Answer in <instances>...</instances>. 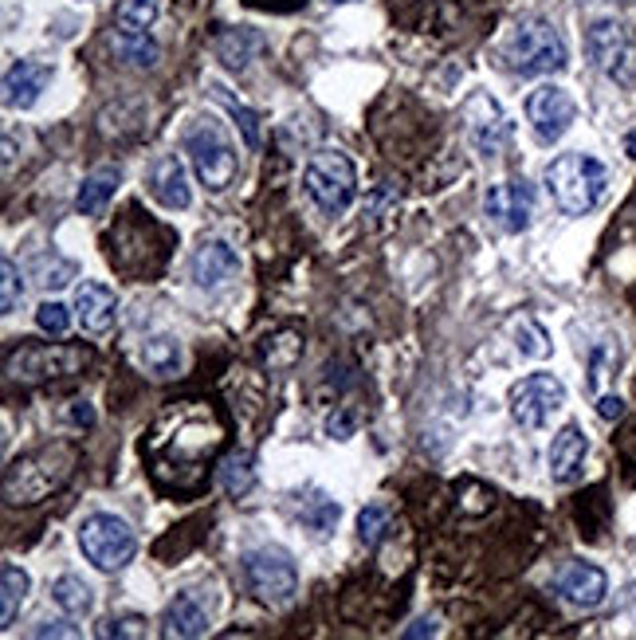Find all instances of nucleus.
<instances>
[{
	"mask_svg": "<svg viewBox=\"0 0 636 640\" xmlns=\"http://www.w3.org/2000/svg\"><path fill=\"white\" fill-rule=\"evenodd\" d=\"M75 464H79V448L72 441L44 444V448L20 456L4 471V496H9V503H40L72 479Z\"/></svg>",
	"mask_w": 636,
	"mask_h": 640,
	"instance_id": "f257e3e1",
	"label": "nucleus"
},
{
	"mask_svg": "<svg viewBox=\"0 0 636 640\" xmlns=\"http://www.w3.org/2000/svg\"><path fill=\"white\" fill-rule=\"evenodd\" d=\"M610 170L590 154H562L547 165V193L565 217H585L601 205Z\"/></svg>",
	"mask_w": 636,
	"mask_h": 640,
	"instance_id": "f03ea898",
	"label": "nucleus"
},
{
	"mask_svg": "<svg viewBox=\"0 0 636 640\" xmlns=\"http://www.w3.org/2000/svg\"><path fill=\"white\" fill-rule=\"evenodd\" d=\"M185 154L208 193H225L236 181V170H240L233 138L225 134V127H220L216 118H201L197 127H188Z\"/></svg>",
	"mask_w": 636,
	"mask_h": 640,
	"instance_id": "7ed1b4c3",
	"label": "nucleus"
},
{
	"mask_svg": "<svg viewBox=\"0 0 636 640\" xmlns=\"http://www.w3.org/2000/svg\"><path fill=\"white\" fill-rule=\"evenodd\" d=\"M503 59L519 75H554L570 64V52H565V40L558 36L554 24L522 20L511 32V40H507V47H503Z\"/></svg>",
	"mask_w": 636,
	"mask_h": 640,
	"instance_id": "20e7f679",
	"label": "nucleus"
},
{
	"mask_svg": "<svg viewBox=\"0 0 636 640\" xmlns=\"http://www.w3.org/2000/svg\"><path fill=\"white\" fill-rule=\"evenodd\" d=\"M303 185H306V197L323 208L326 217H342L354 205L358 173H354V162L346 154H338V150H319L306 162Z\"/></svg>",
	"mask_w": 636,
	"mask_h": 640,
	"instance_id": "39448f33",
	"label": "nucleus"
},
{
	"mask_svg": "<svg viewBox=\"0 0 636 640\" xmlns=\"http://www.w3.org/2000/svg\"><path fill=\"white\" fill-rule=\"evenodd\" d=\"M79 551L95 570L115 574V570H122L138 554V539L118 514L99 511V514H87L79 523Z\"/></svg>",
	"mask_w": 636,
	"mask_h": 640,
	"instance_id": "423d86ee",
	"label": "nucleus"
},
{
	"mask_svg": "<svg viewBox=\"0 0 636 640\" xmlns=\"http://www.w3.org/2000/svg\"><path fill=\"white\" fill-rule=\"evenodd\" d=\"M90 361V350L83 346H60V343H28L9 354V378L24 381V386H40V381L72 378Z\"/></svg>",
	"mask_w": 636,
	"mask_h": 640,
	"instance_id": "0eeeda50",
	"label": "nucleus"
},
{
	"mask_svg": "<svg viewBox=\"0 0 636 640\" xmlns=\"http://www.w3.org/2000/svg\"><path fill=\"white\" fill-rule=\"evenodd\" d=\"M244 582L263 605H288L299 589V570L288 551L279 546H260L244 554Z\"/></svg>",
	"mask_w": 636,
	"mask_h": 640,
	"instance_id": "6e6552de",
	"label": "nucleus"
},
{
	"mask_svg": "<svg viewBox=\"0 0 636 640\" xmlns=\"http://www.w3.org/2000/svg\"><path fill=\"white\" fill-rule=\"evenodd\" d=\"M565 405V386L554 373H530L511 386V416L522 429H547L554 413Z\"/></svg>",
	"mask_w": 636,
	"mask_h": 640,
	"instance_id": "1a4fd4ad",
	"label": "nucleus"
},
{
	"mask_svg": "<svg viewBox=\"0 0 636 640\" xmlns=\"http://www.w3.org/2000/svg\"><path fill=\"white\" fill-rule=\"evenodd\" d=\"M585 52H590L593 67L601 75H610L613 83H633V36L617 20H593L590 32H585Z\"/></svg>",
	"mask_w": 636,
	"mask_h": 640,
	"instance_id": "9d476101",
	"label": "nucleus"
},
{
	"mask_svg": "<svg viewBox=\"0 0 636 640\" xmlns=\"http://www.w3.org/2000/svg\"><path fill=\"white\" fill-rule=\"evenodd\" d=\"M578 118V102L565 87H554V83H542V87L530 90L527 99V122L535 127L538 142H558L565 130L574 127Z\"/></svg>",
	"mask_w": 636,
	"mask_h": 640,
	"instance_id": "9b49d317",
	"label": "nucleus"
},
{
	"mask_svg": "<svg viewBox=\"0 0 636 640\" xmlns=\"http://www.w3.org/2000/svg\"><path fill=\"white\" fill-rule=\"evenodd\" d=\"M484 213L492 225H499L503 232H527L530 217H535V189L527 177L499 181L484 193Z\"/></svg>",
	"mask_w": 636,
	"mask_h": 640,
	"instance_id": "f8f14e48",
	"label": "nucleus"
},
{
	"mask_svg": "<svg viewBox=\"0 0 636 640\" xmlns=\"http://www.w3.org/2000/svg\"><path fill=\"white\" fill-rule=\"evenodd\" d=\"M558 594H562L565 605L574 609H597L610 594V577L605 570L593 566V562H570V566L558 574Z\"/></svg>",
	"mask_w": 636,
	"mask_h": 640,
	"instance_id": "ddd939ff",
	"label": "nucleus"
},
{
	"mask_svg": "<svg viewBox=\"0 0 636 640\" xmlns=\"http://www.w3.org/2000/svg\"><path fill=\"white\" fill-rule=\"evenodd\" d=\"M464 118H467V138L475 142V150L484 158L499 154L503 138H507V118H503L499 102L492 95H472L464 107Z\"/></svg>",
	"mask_w": 636,
	"mask_h": 640,
	"instance_id": "4468645a",
	"label": "nucleus"
},
{
	"mask_svg": "<svg viewBox=\"0 0 636 640\" xmlns=\"http://www.w3.org/2000/svg\"><path fill=\"white\" fill-rule=\"evenodd\" d=\"M55 67L44 59H17V64L4 72V107L9 110H28L36 107L44 87L52 83Z\"/></svg>",
	"mask_w": 636,
	"mask_h": 640,
	"instance_id": "2eb2a0df",
	"label": "nucleus"
},
{
	"mask_svg": "<svg viewBox=\"0 0 636 640\" xmlns=\"http://www.w3.org/2000/svg\"><path fill=\"white\" fill-rule=\"evenodd\" d=\"M118 318V299L110 288L87 280L75 288V323L83 326L87 334H107Z\"/></svg>",
	"mask_w": 636,
	"mask_h": 640,
	"instance_id": "dca6fc26",
	"label": "nucleus"
},
{
	"mask_svg": "<svg viewBox=\"0 0 636 640\" xmlns=\"http://www.w3.org/2000/svg\"><path fill=\"white\" fill-rule=\"evenodd\" d=\"M585 452H590L585 433L578 424H565L562 433L554 436V444H550V476H554V484H574L582 476Z\"/></svg>",
	"mask_w": 636,
	"mask_h": 640,
	"instance_id": "f3484780",
	"label": "nucleus"
},
{
	"mask_svg": "<svg viewBox=\"0 0 636 640\" xmlns=\"http://www.w3.org/2000/svg\"><path fill=\"white\" fill-rule=\"evenodd\" d=\"M150 193H153V200H158V205L173 208V213H181V208L193 205L185 165H181L177 158H162V162H153V170H150Z\"/></svg>",
	"mask_w": 636,
	"mask_h": 640,
	"instance_id": "a211bd4d",
	"label": "nucleus"
},
{
	"mask_svg": "<svg viewBox=\"0 0 636 640\" xmlns=\"http://www.w3.org/2000/svg\"><path fill=\"white\" fill-rule=\"evenodd\" d=\"M240 271V256L228 248L225 240H208L197 256H193V280L197 288H220Z\"/></svg>",
	"mask_w": 636,
	"mask_h": 640,
	"instance_id": "6ab92c4d",
	"label": "nucleus"
},
{
	"mask_svg": "<svg viewBox=\"0 0 636 640\" xmlns=\"http://www.w3.org/2000/svg\"><path fill=\"white\" fill-rule=\"evenodd\" d=\"M165 637H201L208 632V609L197 594H177L170 605H165Z\"/></svg>",
	"mask_w": 636,
	"mask_h": 640,
	"instance_id": "aec40b11",
	"label": "nucleus"
},
{
	"mask_svg": "<svg viewBox=\"0 0 636 640\" xmlns=\"http://www.w3.org/2000/svg\"><path fill=\"white\" fill-rule=\"evenodd\" d=\"M118 181H122V173L115 170V165H103V170L87 173L79 185V197H75V208H79L83 217H95V213H103L107 208V200L118 193Z\"/></svg>",
	"mask_w": 636,
	"mask_h": 640,
	"instance_id": "412c9836",
	"label": "nucleus"
},
{
	"mask_svg": "<svg viewBox=\"0 0 636 640\" xmlns=\"http://www.w3.org/2000/svg\"><path fill=\"white\" fill-rule=\"evenodd\" d=\"M142 366L153 378H173L181 370V343L173 334H153L142 343Z\"/></svg>",
	"mask_w": 636,
	"mask_h": 640,
	"instance_id": "4be33fe9",
	"label": "nucleus"
},
{
	"mask_svg": "<svg viewBox=\"0 0 636 640\" xmlns=\"http://www.w3.org/2000/svg\"><path fill=\"white\" fill-rule=\"evenodd\" d=\"M162 12V0H118L115 24L122 36H145Z\"/></svg>",
	"mask_w": 636,
	"mask_h": 640,
	"instance_id": "5701e85b",
	"label": "nucleus"
},
{
	"mask_svg": "<svg viewBox=\"0 0 636 640\" xmlns=\"http://www.w3.org/2000/svg\"><path fill=\"white\" fill-rule=\"evenodd\" d=\"M28 574L17 566V562H4V570H0V625H12L20 614V605H24L28 597Z\"/></svg>",
	"mask_w": 636,
	"mask_h": 640,
	"instance_id": "b1692460",
	"label": "nucleus"
},
{
	"mask_svg": "<svg viewBox=\"0 0 636 640\" xmlns=\"http://www.w3.org/2000/svg\"><path fill=\"white\" fill-rule=\"evenodd\" d=\"M52 601L60 605L67 617H87L90 605H95V594H90V586L83 582V577L63 574L60 582L52 586Z\"/></svg>",
	"mask_w": 636,
	"mask_h": 640,
	"instance_id": "393cba45",
	"label": "nucleus"
},
{
	"mask_svg": "<svg viewBox=\"0 0 636 640\" xmlns=\"http://www.w3.org/2000/svg\"><path fill=\"white\" fill-rule=\"evenodd\" d=\"M220 487H225L228 496H248L251 487H256V464H251V452L236 448L233 456L220 464Z\"/></svg>",
	"mask_w": 636,
	"mask_h": 640,
	"instance_id": "a878e982",
	"label": "nucleus"
},
{
	"mask_svg": "<svg viewBox=\"0 0 636 640\" xmlns=\"http://www.w3.org/2000/svg\"><path fill=\"white\" fill-rule=\"evenodd\" d=\"M511 338L519 346L522 358H550V334L535 323V318H515Z\"/></svg>",
	"mask_w": 636,
	"mask_h": 640,
	"instance_id": "bb28decb",
	"label": "nucleus"
},
{
	"mask_svg": "<svg viewBox=\"0 0 636 640\" xmlns=\"http://www.w3.org/2000/svg\"><path fill=\"white\" fill-rule=\"evenodd\" d=\"M213 90H216V99L228 107V115L236 118V127L244 130V142H248V150H256V145H260V118H256V110H248L244 102H236L233 95H228V87H220V83H213Z\"/></svg>",
	"mask_w": 636,
	"mask_h": 640,
	"instance_id": "cd10ccee",
	"label": "nucleus"
},
{
	"mask_svg": "<svg viewBox=\"0 0 636 640\" xmlns=\"http://www.w3.org/2000/svg\"><path fill=\"white\" fill-rule=\"evenodd\" d=\"M338 514H342V507L334 503V499H326V496H311L306 499V507L299 511V519H303L311 531H319V534H326L334 523H338Z\"/></svg>",
	"mask_w": 636,
	"mask_h": 640,
	"instance_id": "c85d7f7f",
	"label": "nucleus"
},
{
	"mask_svg": "<svg viewBox=\"0 0 636 640\" xmlns=\"http://www.w3.org/2000/svg\"><path fill=\"white\" fill-rule=\"evenodd\" d=\"M115 47H118V52H122L134 67H153V64H158V44H153L150 36H122V32H118Z\"/></svg>",
	"mask_w": 636,
	"mask_h": 640,
	"instance_id": "c756f323",
	"label": "nucleus"
},
{
	"mask_svg": "<svg viewBox=\"0 0 636 640\" xmlns=\"http://www.w3.org/2000/svg\"><path fill=\"white\" fill-rule=\"evenodd\" d=\"M386 527H389V507L386 503H369L366 511L358 514V539L366 542V546H377L381 534H386Z\"/></svg>",
	"mask_w": 636,
	"mask_h": 640,
	"instance_id": "7c9ffc66",
	"label": "nucleus"
},
{
	"mask_svg": "<svg viewBox=\"0 0 636 640\" xmlns=\"http://www.w3.org/2000/svg\"><path fill=\"white\" fill-rule=\"evenodd\" d=\"M0 311H4V315H12V311H17V303H20V295H24V283H20V271H17V263L9 260V256H4V260H0Z\"/></svg>",
	"mask_w": 636,
	"mask_h": 640,
	"instance_id": "2f4dec72",
	"label": "nucleus"
},
{
	"mask_svg": "<svg viewBox=\"0 0 636 640\" xmlns=\"http://www.w3.org/2000/svg\"><path fill=\"white\" fill-rule=\"evenodd\" d=\"M36 326L44 334H67V326H72V315H67V307L63 303H55V299H47V303H40V311H36Z\"/></svg>",
	"mask_w": 636,
	"mask_h": 640,
	"instance_id": "473e14b6",
	"label": "nucleus"
},
{
	"mask_svg": "<svg viewBox=\"0 0 636 640\" xmlns=\"http://www.w3.org/2000/svg\"><path fill=\"white\" fill-rule=\"evenodd\" d=\"M99 637H145V621L142 617H110Z\"/></svg>",
	"mask_w": 636,
	"mask_h": 640,
	"instance_id": "72a5a7b5",
	"label": "nucleus"
},
{
	"mask_svg": "<svg viewBox=\"0 0 636 640\" xmlns=\"http://www.w3.org/2000/svg\"><path fill=\"white\" fill-rule=\"evenodd\" d=\"M597 413L605 416V421H617V416L625 413V401L613 398V393H610V398H601V401H597Z\"/></svg>",
	"mask_w": 636,
	"mask_h": 640,
	"instance_id": "f704fd0d",
	"label": "nucleus"
},
{
	"mask_svg": "<svg viewBox=\"0 0 636 640\" xmlns=\"http://www.w3.org/2000/svg\"><path fill=\"white\" fill-rule=\"evenodd\" d=\"M326 433L338 436V441H349V433H354V421H349V416H331V421H326Z\"/></svg>",
	"mask_w": 636,
	"mask_h": 640,
	"instance_id": "c9c22d12",
	"label": "nucleus"
},
{
	"mask_svg": "<svg viewBox=\"0 0 636 640\" xmlns=\"http://www.w3.org/2000/svg\"><path fill=\"white\" fill-rule=\"evenodd\" d=\"M72 421H75V424H95V409H90L87 401H75V409H72Z\"/></svg>",
	"mask_w": 636,
	"mask_h": 640,
	"instance_id": "e433bc0d",
	"label": "nucleus"
},
{
	"mask_svg": "<svg viewBox=\"0 0 636 640\" xmlns=\"http://www.w3.org/2000/svg\"><path fill=\"white\" fill-rule=\"evenodd\" d=\"M424 632H436V617H424V621H417L409 632H405V637H424Z\"/></svg>",
	"mask_w": 636,
	"mask_h": 640,
	"instance_id": "4c0bfd02",
	"label": "nucleus"
},
{
	"mask_svg": "<svg viewBox=\"0 0 636 640\" xmlns=\"http://www.w3.org/2000/svg\"><path fill=\"white\" fill-rule=\"evenodd\" d=\"M36 637H79L75 629H60V625H44V629H36Z\"/></svg>",
	"mask_w": 636,
	"mask_h": 640,
	"instance_id": "58836bf2",
	"label": "nucleus"
},
{
	"mask_svg": "<svg viewBox=\"0 0 636 640\" xmlns=\"http://www.w3.org/2000/svg\"><path fill=\"white\" fill-rule=\"evenodd\" d=\"M625 150H628V158H636V134L625 138Z\"/></svg>",
	"mask_w": 636,
	"mask_h": 640,
	"instance_id": "ea45409f",
	"label": "nucleus"
},
{
	"mask_svg": "<svg viewBox=\"0 0 636 640\" xmlns=\"http://www.w3.org/2000/svg\"><path fill=\"white\" fill-rule=\"evenodd\" d=\"M331 4H349V0H331Z\"/></svg>",
	"mask_w": 636,
	"mask_h": 640,
	"instance_id": "a19ab883",
	"label": "nucleus"
}]
</instances>
